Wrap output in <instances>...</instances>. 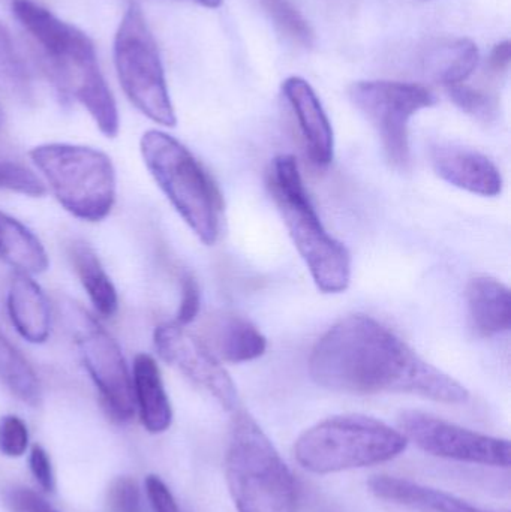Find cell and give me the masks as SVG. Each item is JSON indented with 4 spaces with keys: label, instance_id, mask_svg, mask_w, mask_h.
I'll use <instances>...</instances> for the list:
<instances>
[{
    "label": "cell",
    "instance_id": "7402d4cb",
    "mask_svg": "<svg viewBox=\"0 0 511 512\" xmlns=\"http://www.w3.org/2000/svg\"><path fill=\"white\" fill-rule=\"evenodd\" d=\"M69 258L96 312L105 318L116 315L119 297L95 251L84 242H74L69 246Z\"/></svg>",
    "mask_w": 511,
    "mask_h": 512
},
{
    "label": "cell",
    "instance_id": "836d02e7",
    "mask_svg": "<svg viewBox=\"0 0 511 512\" xmlns=\"http://www.w3.org/2000/svg\"><path fill=\"white\" fill-rule=\"evenodd\" d=\"M511 60V44L509 41L500 42L495 45L492 50L491 56H489V71L492 74H504L509 69Z\"/></svg>",
    "mask_w": 511,
    "mask_h": 512
},
{
    "label": "cell",
    "instance_id": "8fae6325",
    "mask_svg": "<svg viewBox=\"0 0 511 512\" xmlns=\"http://www.w3.org/2000/svg\"><path fill=\"white\" fill-rule=\"evenodd\" d=\"M399 429L408 441H413L431 456L492 468H510L511 450L507 439L482 435L420 411L402 412Z\"/></svg>",
    "mask_w": 511,
    "mask_h": 512
},
{
    "label": "cell",
    "instance_id": "cb8c5ba5",
    "mask_svg": "<svg viewBox=\"0 0 511 512\" xmlns=\"http://www.w3.org/2000/svg\"><path fill=\"white\" fill-rule=\"evenodd\" d=\"M0 90L20 101H29L32 96L29 72L15 48L11 35L2 23H0Z\"/></svg>",
    "mask_w": 511,
    "mask_h": 512
},
{
    "label": "cell",
    "instance_id": "ba28073f",
    "mask_svg": "<svg viewBox=\"0 0 511 512\" xmlns=\"http://www.w3.org/2000/svg\"><path fill=\"white\" fill-rule=\"evenodd\" d=\"M114 63L129 101L158 125L176 126L161 54L137 3L129 6L120 21L114 38Z\"/></svg>",
    "mask_w": 511,
    "mask_h": 512
},
{
    "label": "cell",
    "instance_id": "3957f363",
    "mask_svg": "<svg viewBox=\"0 0 511 512\" xmlns=\"http://www.w3.org/2000/svg\"><path fill=\"white\" fill-rule=\"evenodd\" d=\"M267 186L317 288L324 294L347 291L351 282L350 252L321 224L293 156L273 159Z\"/></svg>",
    "mask_w": 511,
    "mask_h": 512
},
{
    "label": "cell",
    "instance_id": "d6986e66",
    "mask_svg": "<svg viewBox=\"0 0 511 512\" xmlns=\"http://www.w3.org/2000/svg\"><path fill=\"white\" fill-rule=\"evenodd\" d=\"M467 303L471 324L480 336H498L510 330V289L500 280L489 276L471 279L467 288Z\"/></svg>",
    "mask_w": 511,
    "mask_h": 512
},
{
    "label": "cell",
    "instance_id": "277c9868",
    "mask_svg": "<svg viewBox=\"0 0 511 512\" xmlns=\"http://www.w3.org/2000/svg\"><path fill=\"white\" fill-rule=\"evenodd\" d=\"M228 490L237 512H297V487L260 424L237 409L225 456Z\"/></svg>",
    "mask_w": 511,
    "mask_h": 512
},
{
    "label": "cell",
    "instance_id": "6da1fadb",
    "mask_svg": "<svg viewBox=\"0 0 511 512\" xmlns=\"http://www.w3.org/2000/svg\"><path fill=\"white\" fill-rule=\"evenodd\" d=\"M311 378L327 390L348 394L402 393L462 405L467 388L416 354L386 325L353 315L333 325L309 358Z\"/></svg>",
    "mask_w": 511,
    "mask_h": 512
},
{
    "label": "cell",
    "instance_id": "4316f807",
    "mask_svg": "<svg viewBox=\"0 0 511 512\" xmlns=\"http://www.w3.org/2000/svg\"><path fill=\"white\" fill-rule=\"evenodd\" d=\"M0 189L29 197L45 195L44 183L29 168L3 156H0Z\"/></svg>",
    "mask_w": 511,
    "mask_h": 512
},
{
    "label": "cell",
    "instance_id": "f1b7e54d",
    "mask_svg": "<svg viewBox=\"0 0 511 512\" xmlns=\"http://www.w3.org/2000/svg\"><path fill=\"white\" fill-rule=\"evenodd\" d=\"M29 448V430L17 415L0 417V454L17 459Z\"/></svg>",
    "mask_w": 511,
    "mask_h": 512
},
{
    "label": "cell",
    "instance_id": "d6a6232c",
    "mask_svg": "<svg viewBox=\"0 0 511 512\" xmlns=\"http://www.w3.org/2000/svg\"><path fill=\"white\" fill-rule=\"evenodd\" d=\"M146 493L153 512H180L173 493L168 489L167 484L156 475H149L146 478Z\"/></svg>",
    "mask_w": 511,
    "mask_h": 512
},
{
    "label": "cell",
    "instance_id": "9c48e42d",
    "mask_svg": "<svg viewBox=\"0 0 511 512\" xmlns=\"http://www.w3.org/2000/svg\"><path fill=\"white\" fill-rule=\"evenodd\" d=\"M354 107L378 132L387 159L398 170L410 165V120L434 107L437 96L422 84L401 81H357L348 89Z\"/></svg>",
    "mask_w": 511,
    "mask_h": 512
},
{
    "label": "cell",
    "instance_id": "30bf717a",
    "mask_svg": "<svg viewBox=\"0 0 511 512\" xmlns=\"http://www.w3.org/2000/svg\"><path fill=\"white\" fill-rule=\"evenodd\" d=\"M65 318L81 361L98 388L108 415L117 423H128L134 418L137 408L132 376L119 343L77 304L66 307Z\"/></svg>",
    "mask_w": 511,
    "mask_h": 512
},
{
    "label": "cell",
    "instance_id": "2e32d148",
    "mask_svg": "<svg viewBox=\"0 0 511 512\" xmlns=\"http://www.w3.org/2000/svg\"><path fill=\"white\" fill-rule=\"evenodd\" d=\"M6 306L12 325L23 339L36 345L47 342L51 331L50 304L32 277L15 274L9 285Z\"/></svg>",
    "mask_w": 511,
    "mask_h": 512
},
{
    "label": "cell",
    "instance_id": "52a82bcc",
    "mask_svg": "<svg viewBox=\"0 0 511 512\" xmlns=\"http://www.w3.org/2000/svg\"><path fill=\"white\" fill-rule=\"evenodd\" d=\"M60 206L75 218L101 222L116 203L113 162L101 150L77 144H42L29 152Z\"/></svg>",
    "mask_w": 511,
    "mask_h": 512
},
{
    "label": "cell",
    "instance_id": "ac0fdd59",
    "mask_svg": "<svg viewBox=\"0 0 511 512\" xmlns=\"http://www.w3.org/2000/svg\"><path fill=\"white\" fill-rule=\"evenodd\" d=\"M372 495L381 501L431 512H500L476 507L465 499L405 478L378 475L369 481Z\"/></svg>",
    "mask_w": 511,
    "mask_h": 512
},
{
    "label": "cell",
    "instance_id": "7a4b0ae2",
    "mask_svg": "<svg viewBox=\"0 0 511 512\" xmlns=\"http://www.w3.org/2000/svg\"><path fill=\"white\" fill-rule=\"evenodd\" d=\"M14 15L32 36L36 56L54 86L63 95L77 99L105 137H116V101L102 77L89 36L32 0L18 2Z\"/></svg>",
    "mask_w": 511,
    "mask_h": 512
},
{
    "label": "cell",
    "instance_id": "d4e9b609",
    "mask_svg": "<svg viewBox=\"0 0 511 512\" xmlns=\"http://www.w3.org/2000/svg\"><path fill=\"white\" fill-rule=\"evenodd\" d=\"M258 2L285 38L303 48L314 47V30L291 0H258Z\"/></svg>",
    "mask_w": 511,
    "mask_h": 512
},
{
    "label": "cell",
    "instance_id": "4fadbf2b",
    "mask_svg": "<svg viewBox=\"0 0 511 512\" xmlns=\"http://www.w3.org/2000/svg\"><path fill=\"white\" fill-rule=\"evenodd\" d=\"M432 167L444 182L480 197H498L503 176L497 165L477 150L440 144L431 152Z\"/></svg>",
    "mask_w": 511,
    "mask_h": 512
},
{
    "label": "cell",
    "instance_id": "4dcf8cb0",
    "mask_svg": "<svg viewBox=\"0 0 511 512\" xmlns=\"http://www.w3.org/2000/svg\"><path fill=\"white\" fill-rule=\"evenodd\" d=\"M29 466L38 486L44 492L53 493L56 490V475L50 456L41 445H35L30 451Z\"/></svg>",
    "mask_w": 511,
    "mask_h": 512
},
{
    "label": "cell",
    "instance_id": "603a6c76",
    "mask_svg": "<svg viewBox=\"0 0 511 512\" xmlns=\"http://www.w3.org/2000/svg\"><path fill=\"white\" fill-rule=\"evenodd\" d=\"M0 382L21 402L41 403V385L35 370L0 330Z\"/></svg>",
    "mask_w": 511,
    "mask_h": 512
},
{
    "label": "cell",
    "instance_id": "5bb4252c",
    "mask_svg": "<svg viewBox=\"0 0 511 512\" xmlns=\"http://www.w3.org/2000/svg\"><path fill=\"white\" fill-rule=\"evenodd\" d=\"M282 93L296 116L312 164L329 167L335 156V137L317 93L302 77L287 78L282 83Z\"/></svg>",
    "mask_w": 511,
    "mask_h": 512
},
{
    "label": "cell",
    "instance_id": "ffe728a7",
    "mask_svg": "<svg viewBox=\"0 0 511 512\" xmlns=\"http://www.w3.org/2000/svg\"><path fill=\"white\" fill-rule=\"evenodd\" d=\"M479 48L471 39L458 38L432 45L423 54V68L446 89L465 83L479 65Z\"/></svg>",
    "mask_w": 511,
    "mask_h": 512
},
{
    "label": "cell",
    "instance_id": "8992f818",
    "mask_svg": "<svg viewBox=\"0 0 511 512\" xmlns=\"http://www.w3.org/2000/svg\"><path fill=\"white\" fill-rule=\"evenodd\" d=\"M408 447L404 433L366 415H336L305 430L294 445L306 471L326 475L390 462Z\"/></svg>",
    "mask_w": 511,
    "mask_h": 512
},
{
    "label": "cell",
    "instance_id": "83f0119b",
    "mask_svg": "<svg viewBox=\"0 0 511 512\" xmlns=\"http://www.w3.org/2000/svg\"><path fill=\"white\" fill-rule=\"evenodd\" d=\"M104 512H143L137 481L119 477L110 484L105 496Z\"/></svg>",
    "mask_w": 511,
    "mask_h": 512
},
{
    "label": "cell",
    "instance_id": "484cf974",
    "mask_svg": "<svg viewBox=\"0 0 511 512\" xmlns=\"http://www.w3.org/2000/svg\"><path fill=\"white\" fill-rule=\"evenodd\" d=\"M450 99L461 108L464 113L470 114L474 119L482 122H491L498 114V98L494 93L479 87L468 86L467 83L458 84L447 89Z\"/></svg>",
    "mask_w": 511,
    "mask_h": 512
},
{
    "label": "cell",
    "instance_id": "5b68a950",
    "mask_svg": "<svg viewBox=\"0 0 511 512\" xmlns=\"http://www.w3.org/2000/svg\"><path fill=\"white\" fill-rule=\"evenodd\" d=\"M140 150L150 176L180 218L204 245H215L222 198L206 168L179 140L155 129L141 137Z\"/></svg>",
    "mask_w": 511,
    "mask_h": 512
},
{
    "label": "cell",
    "instance_id": "44dd1931",
    "mask_svg": "<svg viewBox=\"0 0 511 512\" xmlns=\"http://www.w3.org/2000/svg\"><path fill=\"white\" fill-rule=\"evenodd\" d=\"M0 259L27 276L44 273L50 265L41 240L18 219L3 212H0Z\"/></svg>",
    "mask_w": 511,
    "mask_h": 512
},
{
    "label": "cell",
    "instance_id": "e575fe53",
    "mask_svg": "<svg viewBox=\"0 0 511 512\" xmlns=\"http://www.w3.org/2000/svg\"><path fill=\"white\" fill-rule=\"evenodd\" d=\"M192 2L210 9L219 8L222 5V0H192Z\"/></svg>",
    "mask_w": 511,
    "mask_h": 512
},
{
    "label": "cell",
    "instance_id": "7c38bea8",
    "mask_svg": "<svg viewBox=\"0 0 511 512\" xmlns=\"http://www.w3.org/2000/svg\"><path fill=\"white\" fill-rule=\"evenodd\" d=\"M153 342L165 363L176 367L189 381L215 397L222 408L230 412L239 409V394L233 379L203 339L189 333L183 325L165 322L155 328Z\"/></svg>",
    "mask_w": 511,
    "mask_h": 512
},
{
    "label": "cell",
    "instance_id": "1f68e13d",
    "mask_svg": "<svg viewBox=\"0 0 511 512\" xmlns=\"http://www.w3.org/2000/svg\"><path fill=\"white\" fill-rule=\"evenodd\" d=\"M5 499L6 505L12 512H60L51 507L38 493L29 489H21V487L9 490Z\"/></svg>",
    "mask_w": 511,
    "mask_h": 512
},
{
    "label": "cell",
    "instance_id": "f546056e",
    "mask_svg": "<svg viewBox=\"0 0 511 512\" xmlns=\"http://www.w3.org/2000/svg\"><path fill=\"white\" fill-rule=\"evenodd\" d=\"M182 298H180L179 310H177L176 324H192L197 319L201 307V292L197 279L192 274L185 273L182 276Z\"/></svg>",
    "mask_w": 511,
    "mask_h": 512
},
{
    "label": "cell",
    "instance_id": "e0dca14e",
    "mask_svg": "<svg viewBox=\"0 0 511 512\" xmlns=\"http://www.w3.org/2000/svg\"><path fill=\"white\" fill-rule=\"evenodd\" d=\"M132 388L135 408L140 412L141 423L153 435L167 432L173 423V408L165 391L161 370L155 358L138 354L132 367Z\"/></svg>",
    "mask_w": 511,
    "mask_h": 512
},
{
    "label": "cell",
    "instance_id": "9a60e30c",
    "mask_svg": "<svg viewBox=\"0 0 511 512\" xmlns=\"http://www.w3.org/2000/svg\"><path fill=\"white\" fill-rule=\"evenodd\" d=\"M203 342L218 360L236 364L257 360L267 349L263 333L249 319L231 312L210 318Z\"/></svg>",
    "mask_w": 511,
    "mask_h": 512
}]
</instances>
